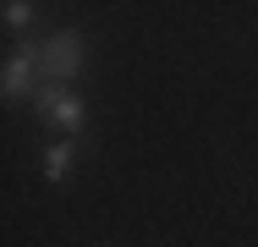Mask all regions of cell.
<instances>
[{"label":"cell","mask_w":258,"mask_h":247,"mask_svg":"<svg viewBox=\"0 0 258 247\" xmlns=\"http://www.w3.org/2000/svg\"><path fill=\"white\" fill-rule=\"evenodd\" d=\"M33 115L60 132L66 143H77L83 138V127H88V104L77 99V88H60V83H39V94H33Z\"/></svg>","instance_id":"1"},{"label":"cell","mask_w":258,"mask_h":247,"mask_svg":"<svg viewBox=\"0 0 258 247\" xmlns=\"http://www.w3.org/2000/svg\"><path fill=\"white\" fill-rule=\"evenodd\" d=\"M88 66V44H83V33H55L44 39V55H39V72H44V83H60V88H72V77Z\"/></svg>","instance_id":"2"},{"label":"cell","mask_w":258,"mask_h":247,"mask_svg":"<svg viewBox=\"0 0 258 247\" xmlns=\"http://www.w3.org/2000/svg\"><path fill=\"white\" fill-rule=\"evenodd\" d=\"M39 55H44V44H17L6 55V72H0V94L6 99H33L39 94V83H44Z\"/></svg>","instance_id":"3"},{"label":"cell","mask_w":258,"mask_h":247,"mask_svg":"<svg viewBox=\"0 0 258 247\" xmlns=\"http://www.w3.org/2000/svg\"><path fill=\"white\" fill-rule=\"evenodd\" d=\"M72 154H77V143H55L50 154H44V181H66V170H72Z\"/></svg>","instance_id":"4"},{"label":"cell","mask_w":258,"mask_h":247,"mask_svg":"<svg viewBox=\"0 0 258 247\" xmlns=\"http://www.w3.org/2000/svg\"><path fill=\"white\" fill-rule=\"evenodd\" d=\"M0 11H6V28H11V33H22V28H28V22H33V17H39V11H33V6H28V0H6V6H0Z\"/></svg>","instance_id":"5"}]
</instances>
